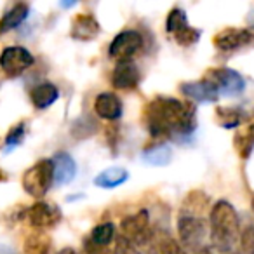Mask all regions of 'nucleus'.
I'll list each match as a JSON object with an SVG mask.
<instances>
[{"mask_svg":"<svg viewBox=\"0 0 254 254\" xmlns=\"http://www.w3.org/2000/svg\"><path fill=\"white\" fill-rule=\"evenodd\" d=\"M143 124L155 139L187 138L197 127L195 106L171 96H155L143 106Z\"/></svg>","mask_w":254,"mask_h":254,"instance_id":"1","label":"nucleus"},{"mask_svg":"<svg viewBox=\"0 0 254 254\" xmlns=\"http://www.w3.org/2000/svg\"><path fill=\"white\" fill-rule=\"evenodd\" d=\"M209 230L211 242L221 253L233 249L237 240H240V221L235 207L226 200H218L209 212Z\"/></svg>","mask_w":254,"mask_h":254,"instance_id":"2","label":"nucleus"},{"mask_svg":"<svg viewBox=\"0 0 254 254\" xmlns=\"http://www.w3.org/2000/svg\"><path fill=\"white\" fill-rule=\"evenodd\" d=\"M122 237L136 249H145L150 244L155 242V232L150 223V212L146 209H139L138 212L126 216L120 221Z\"/></svg>","mask_w":254,"mask_h":254,"instance_id":"3","label":"nucleus"},{"mask_svg":"<svg viewBox=\"0 0 254 254\" xmlns=\"http://www.w3.org/2000/svg\"><path fill=\"white\" fill-rule=\"evenodd\" d=\"M23 190L33 198H44L54 185L53 159H40L23 173Z\"/></svg>","mask_w":254,"mask_h":254,"instance_id":"4","label":"nucleus"},{"mask_svg":"<svg viewBox=\"0 0 254 254\" xmlns=\"http://www.w3.org/2000/svg\"><path fill=\"white\" fill-rule=\"evenodd\" d=\"M178 237L183 247L197 253L202 249V242L207 237V223L204 218L197 216H183L178 218Z\"/></svg>","mask_w":254,"mask_h":254,"instance_id":"5","label":"nucleus"},{"mask_svg":"<svg viewBox=\"0 0 254 254\" xmlns=\"http://www.w3.org/2000/svg\"><path fill=\"white\" fill-rule=\"evenodd\" d=\"M35 58L26 47L9 46L0 53V70L9 78H16L33 66Z\"/></svg>","mask_w":254,"mask_h":254,"instance_id":"6","label":"nucleus"},{"mask_svg":"<svg viewBox=\"0 0 254 254\" xmlns=\"http://www.w3.org/2000/svg\"><path fill=\"white\" fill-rule=\"evenodd\" d=\"M204 78L214 85L218 94L237 96L244 91V87H246V82H244L242 75H240L239 71L232 70V68H226V66L209 68V70L205 71Z\"/></svg>","mask_w":254,"mask_h":254,"instance_id":"7","label":"nucleus"},{"mask_svg":"<svg viewBox=\"0 0 254 254\" xmlns=\"http://www.w3.org/2000/svg\"><path fill=\"white\" fill-rule=\"evenodd\" d=\"M28 223L37 230V232H46V230H53L63 219V212L58 205L49 204V202L39 200L33 205H30L25 212Z\"/></svg>","mask_w":254,"mask_h":254,"instance_id":"8","label":"nucleus"},{"mask_svg":"<svg viewBox=\"0 0 254 254\" xmlns=\"http://www.w3.org/2000/svg\"><path fill=\"white\" fill-rule=\"evenodd\" d=\"M143 44H145V39L138 30H122L110 42L108 56L117 61H127L141 51Z\"/></svg>","mask_w":254,"mask_h":254,"instance_id":"9","label":"nucleus"},{"mask_svg":"<svg viewBox=\"0 0 254 254\" xmlns=\"http://www.w3.org/2000/svg\"><path fill=\"white\" fill-rule=\"evenodd\" d=\"M254 42V33L247 28H225L212 37V44L218 51L233 53Z\"/></svg>","mask_w":254,"mask_h":254,"instance_id":"10","label":"nucleus"},{"mask_svg":"<svg viewBox=\"0 0 254 254\" xmlns=\"http://www.w3.org/2000/svg\"><path fill=\"white\" fill-rule=\"evenodd\" d=\"M139 80H141V73H139V68L134 61H117L112 71L113 87L119 91H132L139 85Z\"/></svg>","mask_w":254,"mask_h":254,"instance_id":"11","label":"nucleus"},{"mask_svg":"<svg viewBox=\"0 0 254 254\" xmlns=\"http://www.w3.org/2000/svg\"><path fill=\"white\" fill-rule=\"evenodd\" d=\"M101 33V25L91 12H78L71 18L70 37L78 42H91Z\"/></svg>","mask_w":254,"mask_h":254,"instance_id":"12","label":"nucleus"},{"mask_svg":"<svg viewBox=\"0 0 254 254\" xmlns=\"http://www.w3.org/2000/svg\"><path fill=\"white\" fill-rule=\"evenodd\" d=\"M94 112L99 119L108 120V122H115L122 117L124 106L122 101L117 94L113 92H99L94 98Z\"/></svg>","mask_w":254,"mask_h":254,"instance_id":"13","label":"nucleus"},{"mask_svg":"<svg viewBox=\"0 0 254 254\" xmlns=\"http://www.w3.org/2000/svg\"><path fill=\"white\" fill-rule=\"evenodd\" d=\"M180 91L185 98L191 99V101H216L219 98L214 85L205 78L197 82H185V84H181Z\"/></svg>","mask_w":254,"mask_h":254,"instance_id":"14","label":"nucleus"},{"mask_svg":"<svg viewBox=\"0 0 254 254\" xmlns=\"http://www.w3.org/2000/svg\"><path fill=\"white\" fill-rule=\"evenodd\" d=\"M30 101H32L33 108L37 110H46L53 106L60 98V89L53 84V82H40V84L33 85L30 89Z\"/></svg>","mask_w":254,"mask_h":254,"instance_id":"15","label":"nucleus"},{"mask_svg":"<svg viewBox=\"0 0 254 254\" xmlns=\"http://www.w3.org/2000/svg\"><path fill=\"white\" fill-rule=\"evenodd\" d=\"M54 164V181L56 185H66L71 183L77 174V164H75L73 157L66 152H58L53 157Z\"/></svg>","mask_w":254,"mask_h":254,"instance_id":"16","label":"nucleus"},{"mask_svg":"<svg viewBox=\"0 0 254 254\" xmlns=\"http://www.w3.org/2000/svg\"><path fill=\"white\" fill-rule=\"evenodd\" d=\"M207 209H209V195L202 190H191V191H188V195L183 198L180 214L202 218V214H204Z\"/></svg>","mask_w":254,"mask_h":254,"instance_id":"17","label":"nucleus"},{"mask_svg":"<svg viewBox=\"0 0 254 254\" xmlns=\"http://www.w3.org/2000/svg\"><path fill=\"white\" fill-rule=\"evenodd\" d=\"M30 14V5L25 2H18L12 5L9 11H5V14L0 18V35L16 30L19 25H23V21H26Z\"/></svg>","mask_w":254,"mask_h":254,"instance_id":"18","label":"nucleus"},{"mask_svg":"<svg viewBox=\"0 0 254 254\" xmlns=\"http://www.w3.org/2000/svg\"><path fill=\"white\" fill-rule=\"evenodd\" d=\"M129 180V171L124 169V167H108V169L101 171L98 176L94 178V185L99 188H117L120 185H124Z\"/></svg>","mask_w":254,"mask_h":254,"instance_id":"19","label":"nucleus"},{"mask_svg":"<svg viewBox=\"0 0 254 254\" xmlns=\"http://www.w3.org/2000/svg\"><path fill=\"white\" fill-rule=\"evenodd\" d=\"M25 254H53V240L44 232H32L23 242Z\"/></svg>","mask_w":254,"mask_h":254,"instance_id":"20","label":"nucleus"},{"mask_svg":"<svg viewBox=\"0 0 254 254\" xmlns=\"http://www.w3.org/2000/svg\"><path fill=\"white\" fill-rule=\"evenodd\" d=\"M171 159H173V150L166 143H155V145L143 150V160L148 166H155V167L167 166L171 162Z\"/></svg>","mask_w":254,"mask_h":254,"instance_id":"21","label":"nucleus"},{"mask_svg":"<svg viewBox=\"0 0 254 254\" xmlns=\"http://www.w3.org/2000/svg\"><path fill=\"white\" fill-rule=\"evenodd\" d=\"M235 148L242 159H247L254 148V119L235 136Z\"/></svg>","mask_w":254,"mask_h":254,"instance_id":"22","label":"nucleus"},{"mask_svg":"<svg viewBox=\"0 0 254 254\" xmlns=\"http://www.w3.org/2000/svg\"><path fill=\"white\" fill-rule=\"evenodd\" d=\"M89 240L99 247L110 246V244L115 240V226H113V223L105 221V223H101V225L94 226V228L91 230Z\"/></svg>","mask_w":254,"mask_h":254,"instance_id":"23","label":"nucleus"},{"mask_svg":"<svg viewBox=\"0 0 254 254\" xmlns=\"http://www.w3.org/2000/svg\"><path fill=\"white\" fill-rule=\"evenodd\" d=\"M214 115H216V122L221 127H225V129H232V127L240 126V122L244 119L242 110L228 108V106H218Z\"/></svg>","mask_w":254,"mask_h":254,"instance_id":"24","label":"nucleus"},{"mask_svg":"<svg viewBox=\"0 0 254 254\" xmlns=\"http://www.w3.org/2000/svg\"><path fill=\"white\" fill-rule=\"evenodd\" d=\"M155 247L159 254H187L185 247L169 233H155Z\"/></svg>","mask_w":254,"mask_h":254,"instance_id":"25","label":"nucleus"},{"mask_svg":"<svg viewBox=\"0 0 254 254\" xmlns=\"http://www.w3.org/2000/svg\"><path fill=\"white\" fill-rule=\"evenodd\" d=\"M188 26V18H187V12L183 11L181 7H173L169 11L166 18V32L174 35L178 33L180 30L187 28Z\"/></svg>","mask_w":254,"mask_h":254,"instance_id":"26","label":"nucleus"},{"mask_svg":"<svg viewBox=\"0 0 254 254\" xmlns=\"http://www.w3.org/2000/svg\"><path fill=\"white\" fill-rule=\"evenodd\" d=\"M25 132H26V122H18L16 126H12L11 131L7 132V136H5V139H4L5 152L14 150L18 145H21L23 139H25Z\"/></svg>","mask_w":254,"mask_h":254,"instance_id":"27","label":"nucleus"},{"mask_svg":"<svg viewBox=\"0 0 254 254\" xmlns=\"http://www.w3.org/2000/svg\"><path fill=\"white\" fill-rule=\"evenodd\" d=\"M200 35L202 32L198 28H193V26L188 25L187 28L180 30L178 33H174V40H176L178 46L181 47H190V46H195V44L200 40Z\"/></svg>","mask_w":254,"mask_h":254,"instance_id":"28","label":"nucleus"},{"mask_svg":"<svg viewBox=\"0 0 254 254\" xmlns=\"http://www.w3.org/2000/svg\"><path fill=\"white\" fill-rule=\"evenodd\" d=\"M240 249L242 254H254V225H249L240 232Z\"/></svg>","mask_w":254,"mask_h":254,"instance_id":"29","label":"nucleus"},{"mask_svg":"<svg viewBox=\"0 0 254 254\" xmlns=\"http://www.w3.org/2000/svg\"><path fill=\"white\" fill-rule=\"evenodd\" d=\"M113 254H139V251L136 249L132 244L127 242L124 237H119V239H117V246H115Z\"/></svg>","mask_w":254,"mask_h":254,"instance_id":"30","label":"nucleus"},{"mask_svg":"<svg viewBox=\"0 0 254 254\" xmlns=\"http://www.w3.org/2000/svg\"><path fill=\"white\" fill-rule=\"evenodd\" d=\"M56 254H78V253L73 249V247H63V249H60Z\"/></svg>","mask_w":254,"mask_h":254,"instance_id":"31","label":"nucleus"},{"mask_svg":"<svg viewBox=\"0 0 254 254\" xmlns=\"http://www.w3.org/2000/svg\"><path fill=\"white\" fill-rule=\"evenodd\" d=\"M195 254H212V251L209 249V247H202V249H198Z\"/></svg>","mask_w":254,"mask_h":254,"instance_id":"32","label":"nucleus"},{"mask_svg":"<svg viewBox=\"0 0 254 254\" xmlns=\"http://www.w3.org/2000/svg\"><path fill=\"white\" fill-rule=\"evenodd\" d=\"M5 180H7V174H5L4 169L0 167V183H2V181H5Z\"/></svg>","mask_w":254,"mask_h":254,"instance_id":"33","label":"nucleus"},{"mask_svg":"<svg viewBox=\"0 0 254 254\" xmlns=\"http://www.w3.org/2000/svg\"><path fill=\"white\" fill-rule=\"evenodd\" d=\"M251 207H253V212H254V197H253V200H251Z\"/></svg>","mask_w":254,"mask_h":254,"instance_id":"34","label":"nucleus"},{"mask_svg":"<svg viewBox=\"0 0 254 254\" xmlns=\"http://www.w3.org/2000/svg\"><path fill=\"white\" fill-rule=\"evenodd\" d=\"M230 254H239V253H230Z\"/></svg>","mask_w":254,"mask_h":254,"instance_id":"35","label":"nucleus"}]
</instances>
